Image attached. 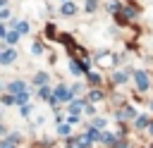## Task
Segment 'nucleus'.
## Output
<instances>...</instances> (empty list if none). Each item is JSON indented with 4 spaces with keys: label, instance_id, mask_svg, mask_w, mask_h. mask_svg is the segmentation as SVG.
Instances as JSON below:
<instances>
[{
    "label": "nucleus",
    "instance_id": "nucleus-30",
    "mask_svg": "<svg viewBox=\"0 0 153 148\" xmlns=\"http://www.w3.org/2000/svg\"><path fill=\"white\" fill-rule=\"evenodd\" d=\"M148 131H151V134H153V124H148Z\"/></svg>",
    "mask_w": 153,
    "mask_h": 148
},
{
    "label": "nucleus",
    "instance_id": "nucleus-29",
    "mask_svg": "<svg viewBox=\"0 0 153 148\" xmlns=\"http://www.w3.org/2000/svg\"><path fill=\"white\" fill-rule=\"evenodd\" d=\"M5 5H7V0H0V7H5Z\"/></svg>",
    "mask_w": 153,
    "mask_h": 148
},
{
    "label": "nucleus",
    "instance_id": "nucleus-26",
    "mask_svg": "<svg viewBox=\"0 0 153 148\" xmlns=\"http://www.w3.org/2000/svg\"><path fill=\"white\" fill-rule=\"evenodd\" d=\"M29 112H31V107H29V105H24V107H22V115H24V117H29Z\"/></svg>",
    "mask_w": 153,
    "mask_h": 148
},
{
    "label": "nucleus",
    "instance_id": "nucleus-4",
    "mask_svg": "<svg viewBox=\"0 0 153 148\" xmlns=\"http://www.w3.org/2000/svg\"><path fill=\"white\" fill-rule=\"evenodd\" d=\"M7 91H10V93H17V95H19V93H24V91H26V86H24V81H12V84L7 86Z\"/></svg>",
    "mask_w": 153,
    "mask_h": 148
},
{
    "label": "nucleus",
    "instance_id": "nucleus-5",
    "mask_svg": "<svg viewBox=\"0 0 153 148\" xmlns=\"http://www.w3.org/2000/svg\"><path fill=\"white\" fill-rule=\"evenodd\" d=\"M14 57H17L14 50H5V53H0V64H10V62H14Z\"/></svg>",
    "mask_w": 153,
    "mask_h": 148
},
{
    "label": "nucleus",
    "instance_id": "nucleus-27",
    "mask_svg": "<svg viewBox=\"0 0 153 148\" xmlns=\"http://www.w3.org/2000/svg\"><path fill=\"white\" fill-rule=\"evenodd\" d=\"M7 17H10V12H7V10H2V12H0V21H2V19H7Z\"/></svg>",
    "mask_w": 153,
    "mask_h": 148
},
{
    "label": "nucleus",
    "instance_id": "nucleus-11",
    "mask_svg": "<svg viewBox=\"0 0 153 148\" xmlns=\"http://www.w3.org/2000/svg\"><path fill=\"white\" fill-rule=\"evenodd\" d=\"M41 98L43 100H53V91L50 88H41Z\"/></svg>",
    "mask_w": 153,
    "mask_h": 148
},
{
    "label": "nucleus",
    "instance_id": "nucleus-25",
    "mask_svg": "<svg viewBox=\"0 0 153 148\" xmlns=\"http://www.w3.org/2000/svg\"><path fill=\"white\" fill-rule=\"evenodd\" d=\"M88 81H91V84H98L100 76H98V74H88Z\"/></svg>",
    "mask_w": 153,
    "mask_h": 148
},
{
    "label": "nucleus",
    "instance_id": "nucleus-32",
    "mask_svg": "<svg viewBox=\"0 0 153 148\" xmlns=\"http://www.w3.org/2000/svg\"><path fill=\"white\" fill-rule=\"evenodd\" d=\"M0 134H5V129H2V127H0Z\"/></svg>",
    "mask_w": 153,
    "mask_h": 148
},
{
    "label": "nucleus",
    "instance_id": "nucleus-28",
    "mask_svg": "<svg viewBox=\"0 0 153 148\" xmlns=\"http://www.w3.org/2000/svg\"><path fill=\"white\" fill-rule=\"evenodd\" d=\"M0 148H14V146H12L10 141H5V143H0Z\"/></svg>",
    "mask_w": 153,
    "mask_h": 148
},
{
    "label": "nucleus",
    "instance_id": "nucleus-24",
    "mask_svg": "<svg viewBox=\"0 0 153 148\" xmlns=\"http://www.w3.org/2000/svg\"><path fill=\"white\" fill-rule=\"evenodd\" d=\"M45 79H48L45 74H36V84H45Z\"/></svg>",
    "mask_w": 153,
    "mask_h": 148
},
{
    "label": "nucleus",
    "instance_id": "nucleus-22",
    "mask_svg": "<svg viewBox=\"0 0 153 148\" xmlns=\"http://www.w3.org/2000/svg\"><path fill=\"white\" fill-rule=\"evenodd\" d=\"M2 103H5V105H12V103H17V100H14V95H5Z\"/></svg>",
    "mask_w": 153,
    "mask_h": 148
},
{
    "label": "nucleus",
    "instance_id": "nucleus-10",
    "mask_svg": "<svg viewBox=\"0 0 153 148\" xmlns=\"http://www.w3.org/2000/svg\"><path fill=\"white\" fill-rule=\"evenodd\" d=\"M81 105H86V103H84V100H76V103H72V105H69V110H72V115H76V112L81 110Z\"/></svg>",
    "mask_w": 153,
    "mask_h": 148
},
{
    "label": "nucleus",
    "instance_id": "nucleus-33",
    "mask_svg": "<svg viewBox=\"0 0 153 148\" xmlns=\"http://www.w3.org/2000/svg\"><path fill=\"white\" fill-rule=\"evenodd\" d=\"M151 107H153V105H151Z\"/></svg>",
    "mask_w": 153,
    "mask_h": 148
},
{
    "label": "nucleus",
    "instance_id": "nucleus-18",
    "mask_svg": "<svg viewBox=\"0 0 153 148\" xmlns=\"http://www.w3.org/2000/svg\"><path fill=\"white\" fill-rule=\"evenodd\" d=\"M136 127H139V129L148 127V119H146V117H139V119H136Z\"/></svg>",
    "mask_w": 153,
    "mask_h": 148
},
{
    "label": "nucleus",
    "instance_id": "nucleus-3",
    "mask_svg": "<svg viewBox=\"0 0 153 148\" xmlns=\"http://www.w3.org/2000/svg\"><path fill=\"white\" fill-rule=\"evenodd\" d=\"M67 148H88V141H86V136H81V138H69L67 141Z\"/></svg>",
    "mask_w": 153,
    "mask_h": 148
},
{
    "label": "nucleus",
    "instance_id": "nucleus-19",
    "mask_svg": "<svg viewBox=\"0 0 153 148\" xmlns=\"http://www.w3.org/2000/svg\"><path fill=\"white\" fill-rule=\"evenodd\" d=\"M122 17H127V19H131V17H134V10H131V7H127V10H122Z\"/></svg>",
    "mask_w": 153,
    "mask_h": 148
},
{
    "label": "nucleus",
    "instance_id": "nucleus-9",
    "mask_svg": "<svg viewBox=\"0 0 153 148\" xmlns=\"http://www.w3.org/2000/svg\"><path fill=\"white\" fill-rule=\"evenodd\" d=\"M57 134H60V136H69V134H72L69 124H60V127H57Z\"/></svg>",
    "mask_w": 153,
    "mask_h": 148
},
{
    "label": "nucleus",
    "instance_id": "nucleus-12",
    "mask_svg": "<svg viewBox=\"0 0 153 148\" xmlns=\"http://www.w3.org/2000/svg\"><path fill=\"white\" fill-rule=\"evenodd\" d=\"M96 138H100V134H98L96 129H88V134H86V141H96Z\"/></svg>",
    "mask_w": 153,
    "mask_h": 148
},
{
    "label": "nucleus",
    "instance_id": "nucleus-20",
    "mask_svg": "<svg viewBox=\"0 0 153 148\" xmlns=\"http://www.w3.org/2000/svg\"><path fill=\"white\" fill-rule=\"evenodd\" d=\"M31 50H33V55H41V53H43V45H41V43H33Z\"/></svg>",
    "mask_w": 153,
    "mask_h": 148
},
{
    "label": "nucleus",
    "instance_id": "nucleus-2",
    "mask_svg": "<svg viewBox=\"0 0 153 148\" xmlns=\"http://www.w3.org/2000/svg\"><path fill=\"white\" fill-rule=\"evenodd\" d=\"M134 79H136V86H139L141 91H146V88H148V74H146V72H136V74H134Z\"/></svg>",
    "mask_w": 153,
    "mask_h": 148
},
{
    "label": "nucleus",
    "instance_id": "nucleus-15",
    "mask_svg": "<svg viewBox=\"0 0 153 148\" xmlns=\"http://www.w3.org/2000/svg\"><path fill=\"white\" fill-rule=\"evenodd\" d=\"M100 141H103V143H110V146H112V143H115V136H110V134H100Z\"/></svg>",
    "mask_w": 153,
    "mask_h": 148
},
{
    "label": "nucleus",
    "instance_id": "nucleus-8",
    "mask_svg": "<svg viewBox=\"0 0 153 148\" xmlns=\"http://www.w3.org/2000/svg\"><path fill=\"white\" fill-rule=\"evenodd\" d=\"M5 41H7V43H17V41H19V33H17V31H10V33H5Z\"/></svg>",
    "mask_w": 153,
    "mask_h": 148
},
{
    "label": "nucleus",
    "instance_id": "nucleus-16",
    "mask_svg": "<svg viewBox=\"0 0 153 148\" xmlns=\"http://www.w3.org/2000/svg\"><path fill=\"white\" fill-rule=\"evenodd\" d=\"M17 31H19V33H26V31H29V24H26V21H19V24H17Z\"/></svg>",
    "mask_w": 153,
    "mask_h": 148
},
{
    "label": "nucleus",
    "instance_id": "nucleus-1",
    "mask_svg": "<svg viewBox=\"0 0 153 148\" xmlns=\"http://www.w3.org/2000/svg\"><path fill=\"white\" fill-rule=\"evenodd\" d=\"M53 98H55V100H69V98H72V91H69L67 86H57L55 93H53Z\"/></svg>",
    "mask_w": 153,
    "mask_h": 148
},
{
    "label": "nucleus",
    "instance_id": "nucleus-13",
    "mask_svg": "<svg viewBox=\"0 0 153 148\" xmlns=\"http://www.w3.org/2000/svg\"><path fill=\"white\" fill-rule=\"evenodd\" d=\"M127 79H129L127 72H117V74H115V81H117V84H122V81H127Z\"/></svg>",
    "mask_w": 153,
    "mask_h": 148
},
{
    "label": "nucleus",
    "instance_id": "nucleus-31",
    "mask_svg": "<svg viewBox=\"0 0 153 148\" xmlns=\"http://www.w3.org/2000/svg\"><path fill=\"white\" fill-rule=\"evenodd\" d=\"M0 33H5V29H2V26H0Z\"/></svg>",
    "mask_w": 153,
    "mask_h": 148
},
{
    "label": "nucleus",
    "instance_id": "nucleus-6",
    "mask_svg": "<svg viewBox=\"0 0 153 148\" xmlns=\"http://www.w3.org/2000/svg\"><path fill=\"white\" fill-rule=\"evenodd\" d=\"M117 117H120V119H131V117H134V107H124Z\"/></svg>",
    "mask_w": 153,
    "mask_h": 148
},
{
    "label": "nucleus",
    "instance_id": "nucleus-14",
    "mask_svg": "<svg viewBox=\"0 0 153 148\" xmlns=\"http://www.w3.org/2000/svg\"><path fill=\"white\" fill-rule=\"evenodd\" d=\"M100 98H103V93H100V91H91V93H88V100H93V103H96V100H100Z\"/></svg>",
    "mask_w": 153,
    "mask_h": 148
},
{
    "label": "nucleus",
    "instance_id": "nucleus-21",
    "mask_svg": "<svg viewBox=\"0 0 153 148\" xmlns=\"http://www.w3.org/2000/svg\"><path fill=\"white\" fill-rule=\"evenodd\" d=\"M69 69H72V74H79V72H81V69H79V64H76V62H69Z\"/></svg>",
    "mask_w": 153,
    "mask_h": 148
},
{
    "label": "nucleus",
    "instance_id": "nucleus-23",
    "mask_svg": "<svg viewBox=\"0 0 153 148\" xmlns=\"http://www.w3.org/2000/svg\"><path fill=\"white\" fill-rule=\"evenodd\" d=\"M86 10L93 12V10H96V0H88V2H86Z\"/></svg>",
    "mask_w": 153,
    "mask_h": 148
},
{
    "label": "nucleus",
    "instance_id": "nucleus-7",
    "mask_svg": "<svg viewBox=\"0 0 153 148\" xmlns=\"http://www.w3.org/2000/svg\"><path fill=\"white\" fill-rule=\"evenodd\" d=\"M74 12H76V7H74L72 2H65V5H62V14H74Z\"/></svg>",
    "mask_w": 153,
    "mask_h": 148
},
{
    "label": "nucleus",
    "instance_id": "nucleus-17",
    "mask_svg": "<svg viewBox=\"0 0 153 148\" xmlns=\"http://www.w3.org/2000/svg\"><path fill=\"white\" fill-rule=\"evenodd\" d=\"M26 98H29V93H26V91H24V93H19V95H14V100H17V103H22V105L26 103Z\"/></svg>",
    "mask_w": 153,
    "mask_h": 148
}]
</instances>
